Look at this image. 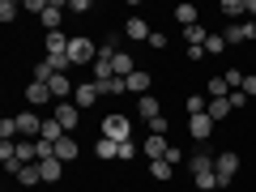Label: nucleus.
Masks as SVG:
<instances>
[{"label":"nucleus","mask_w":256,"mask_h":192,"mask_svg":"<svg viewBox=\"0 0 256 192\" xmlns=\"http://www.w3.org/2000/svg\"><path fill=\"white\" fill-rule=\"evenodd\" d=\"M64 9L68 4H60V0H30V13H38V22H43L47 30H60V18H64Z\"/></svg>","instance_id":"nucleus-1"},{"label":"nucleus","mask_w":256,"mask_h":192,"mask_svg":"<svg viewBox=\"0 0 256 192\" xmlns=\"http://www.w3.org/2000/svg\"><path fill=\"white\" fill-rule=\"evenodd\" d=\"M214 175H218V188H226V184L239 175V154L235 150H222V154L214 158Z\"/></svg>","instance_id":"nucleus-2"},{"label":"nucleus","mask_w":256,"mask_h":192,"mask_svg":"<svg viewBox=\"0 0 256 192\" xmlns=\"http://www.w3.org/2000/svg\"><path fill=\"white\" fill-rule=\"evenodd\" d=\"M102 137L116 141V146L132 141V124H128V116H107V120H102Z\"/></svg>","instance_id":"nucleus-3"},{"label":"nucleus","mask_w":256,"mask_h":192,"mask_svg":"<svg viewBox=\"0 0 256 192\" xmlns=\"http://www.w3.org/2000/svg\"><path fill=\"white\" fill-rule=\"evenodd\" d=\"M68 60H73V64H90V60H98V47H94V38L73 34V38H68Z\"/></svg>","instance_id":"nucleus-4"},{"label":"nucleus","mask_w":256,"mask_h":192,"mask_svg":"<svg viewBox=\"0 0 256 192\" xmlns=\"http://www.w3.org/2000/svg\"><path fill=\"white\" fill-rule=\"evenodd\" d=\"M18 137H43V116H34V111H22L18 116Z\"/></svg>","instance_id":"nucleus-5"},{"label":"nucleus","mask_w":256,"mask_h":192,"mask_svg":"<svg viewBox=\"0 0 256 192\" xmlns=\"http://www.w3.org/2000/svg\"><path fill=\"white\" fill-rule=\"evenodd\" d=\"M52 98H56V94H52V86H47V82H30L26 86V102H30V107H47Z\"/></svg>","instance_id":"nucleus-6"},{"label":"nucleus","mask_w":256,"mask_h":192,"mask_svg":"<svg viewBox=\"0 0 256 192\" xmlns=\"http://www.w3.org/2000/svg\"><path fill=\"white\" fill-rule=\"evenodd\" d=\"M77 111H82L77 102H56V111H52V116L60 120V128H64V132H73V128H77Z\"/></svg>","instance_id":"nucleus-7"},{"label":"nucleus","mask_w":256,"mask_h":192,"mask_svg":"<svg viewBox=\"0 0 256 192\" xmlns=\"http://www.w3.org/2000/svg\"><path fill=\"white\" fill-rule=\"evenodd\" d=\"M102 98V94H98V86H94V82H77V94H73V102H77V107H94V102H98Z\"/></svg>","instance_id":"nucleus-8"},{"label":"nucleus","mask_w":256,"mask_h":192,"mask_svg":"<svg viewBox=\"0 0 256 192\" xmlns=\"http://www.w3.org/2000/svg\"><path fill=\"white\" fill-rule=\"evenodd\" d=\"M256 38V22H235L226 26V43H252Z\"/></svg>","instance_id":"nucleus-9"},{"label":"nucleus","mask_w":256,"mask_h":192,"mask_svg":"<svg viewBox=\"0 0 256 192\" xmlns=\"http://www.w3.org/2000/svg\"><path fill=\"white\" fill-rule=\"evenodd\" d=\"M43 56H68V38H64L60 30H47V38H43Z\"/></svg>","instance_id":"nucleus-10"},{"label":"nucleus","mask_w":256,"mask_h":192,"mask_svg":"<svg viewBox=\"0 0 256 192\" xmlns=\"http://www.w3.org/2000/svg\"><path fill=\"white\" fill-rule=\"evenodd\" d=\"M141 150H146V158H150V162H162V158H166V150H171V146H166V137H154V132H150V137H146V146H141Z\"/></svg>","instance_id":"nucleus-11"},{"label":"nucleus","mask_w":256,"mask_h":192,"mask_svg":"<svg viewBox=\"0 0 256 192\" xmlns=\"http://www.w3.org/2000/svg\"><path fill=\"white\" fill-rule=\"evenodd\" d=\"M111 73H116V77H132V73H137L132 56H128V52H116V56H111Z\"/></svg>","instance_id":"nucleus-12"},{"label":"nucleus","mask_w":256,"mask_h":192,"mask_svg":"<svg viewBox=\"0 0 256 192\" xmlns=\"http://www.w3.org/2000/svg\"><path fill=\"white\" fill-rule=\"evenodd\" d=\"M188 132H192V141H205V137L214 132V120H210V116H192V120H188Z\"/></svg>","instance_id":"nucleus-13"},{"label":"nucleus","mask_w":256,"mask_h":192,"mask_svg":"<svg viewBox=\"0 0 256 192\" xmlns=\"http://www.w3.org/2000/svg\"><path fill=\"white\" fill-rule=\"evenodd\" d=\"M64 137H68V132L60 128V120H56V116H43V137H38V141H52V146H56V141H64Z\"/></svg>","instance_id":"nucleus-14"},{"label":"nucleus","mask_w":256,"mask_h":192,"mask_svg":"<svg viewBox=\"0 0 256 192\" xmlns=\"http://www.w3.org/2000/svg\"><path fill=\"white\" fill-rule=\"evenodd\" d=\"M38 171H43V184H60L64 162H60V158H43V162H38Z\"/></svg>","instance_id":"nucleus-15"},{"label":"nucleus","mask_w":256,"mask_h":192,"mask_svg":"<svg viewBox=\"0 0 256 192\" xmlns=\"http://www.w3.org/2000/svg\"><path fill=\"white\" fill-rule=\"evenodd\" d=\"M124 34L132 38V43H141V38H150V34H154V30L146 26V18H128V26H124Z\"/></svg>","instance_id":"nucleus-16"},{"label":"nucleus","mask_w":256,"mask_h":192,"mask_svg":"<svg viewBox=\"0 0 256 192\" xmlns=\"http://www.w3.org/2000/svg\"><path fill=\"white\" fill-rule=\"evenodd\" d=\"M47 86H52V94H56L60 102H68V94H73V82H68V73H56Z\"/></svg>","instance_id":"nucleus-17"},{"label":"nucleus","mask_w":256,"mask_h":192,"mask_svg":"<svg viewBox=\"0 0 256 192\" xmlns=\"http://www.w3.org/2000/svg\"><path fill=\"white\" fill-rule=\"evenodd\" d=\"M56 158H60V162H73V158H77V137H73V132H68L64 141H56Z\"/></svg>","instance_id":"nucleus-18"},{"label":"nucleus","mask_w":256,"mask_h":192,"mask_svg":"<svg viewBox=\"0 0 256 192\" xmlns=\"http://www.w3.org/2000/svg\"><path fill=\"white\" fill-rule=\"evenodd\" d=\"M124 82H128V90H132V94H141V98L150 94V73H146V68H137V73H132V77H124Z\"/></svg>","instance_id":"nucleus-19"},{"label":"nucleus","mask_w":256,"mask_h":192,"mask_svg":"<svg viewBox=\"0 0 256 192\" xmlns=\"http://www.w3.org/2000/svg\"><path fill=\"white\" fill-rule=\"evenodd\" d=\"M188 171H192V175H205V171H214V158L205 154V150H196V154L188 158Z\"/></svg>","instance_id":"nucleus-20"},{"label":"nucleus","mask_w":256,"mask_h":192,"mask_svg":"<svg viewBox=\"0 0 256 192\" xmlns=\"http://www.w3.org/2000/svg\"><path fill=\"white\" fill-rule=\"evenodd\" d=\"M205 38H210V30H205L201 22H196V26H188V30H184V43H188V47H205Z\"/></svg>","instance_id":"nucleus-21"},{"label":"nucleus","mask_w":256,"mask_h":192,"mask_svg":"<svg viewBox=\"0 0 256 192\" xmlns=\"http://www.w3.org/2000/svg\"><path fill=\"white\" fill-rule=\"evenodd\" d=\"M13 150H18V158H22V162H38V146H34V141H13Z\"/></svg>","instance_id":"nucleus-22"},{"label":"nucleus","mask_w":256,"mask_h":192,"mask_svg":"<svg viewBox=\"0 0 256 192\" xmlns=\"http://www.w3.org/2000/svg\"><path fill=\"white\" fill-rule=\"evenodd\" d=\"M94 86H98V94H111V98L128 90V82H124V77H107V82H94Z\"/></svg>","instance_id":"nucleus-23"},{"label":"nucleus","mask_w":256,"mask_h":192,"mask_svg":"<svg viewBox=\"0 0 256 192\" xmlns=\"http://www.w3.org/2000/svg\"><path fill=\"white\" fill-rule=\"evenodd\" d=\"M230 111H235V107H230V94H226V98H210V111H205V116L222 120V116H230Z\"/></svg>","instance_id":"nucleus-24"},{"label":"nucleus","mask_w":256,"mask_h":192,"mask_svg":"<svg viewBox=\"0 0 256 192\" xmlns=\"http://www.w3.org/2000/svg\"><path fill=\"white\" fill-rule=\"evenodd\" d=\"M205 90H210V98H226L230 86H226V77H210V86H205Z\"/></svg>","instance_id":"nucleus-25"},{"label":"nucleus","mask_w":256,"mask_h":192,"mask_svg":"<svg viewBox=\"0 0 256 192\" xmlns=\"http://www.w3.org/2000/svg\"><path fill=\"white\" fill-rule=\"evenodd\" d=\"M175 22H180L184 30H188V26H196V9H192V4H180V9H175Z\"/></svg>","instance_id":"nucleus-26"},{"label":"nucleus","mask_w":256,"mask_h":192,"mask_svg":"<svg viewBox=\"0 0 256 192\" xmlns=\"http://www.w3.org/2000/svg\"><path fill=\"white\" fill-rule=\"evenodd\" d=\"M192 184H196L201 192H214V188H218V175H214V171H205V175H192Z\"/></svg>","instance_id":"nucleus-27"},{"label":"nucleus","mask_w":256,"mask_h":192,"mask_svg":"<svg viewBox=\"0 0 256 192\" xmlns=\"http://www.w3.org/2000/svg\"><path fill=\"white\" fill-rule=\"evenodd\" d=\"M141 116H146V120H158V116H162V111H158V98H154V94H146V98H141Z\"/></svg>","instance_id":"nucleus-28"},{"label":"nucleus","mask_w":256,"mask_h":192,"mask_svg":"<svg viewBox=\"0 0 256 192\" xmlns=\"http://www.w3.org/2000/svg\"><path fill=\"white\" fill-rule=\"evenodd\" d=\"M150 175H154V180H171V175H175V166L162 158V162H150Z\"/></svg>","instance_id":"nucleus-29"},{"label":"nucleus","mask_w":256,"mask_h":192,"mask_svg":"<svg viewBox=\"0 0 256 192\" xmlns=\"http://www.w3.org/2000/svg\"><path fill=\"white\" fill-rule=\"evenodd\" d=\"M18 180H22V184H38V180H43V171H38V162L22 166V171H18Z\"/></svg>","instance_id":"nucleus-30"},{"label":"nucleus","mask_w":256,"mask_h":192,"mask_svg":"<svg viewBox=\"0 0 256 192\" xmlns=\"http://www.w3.org/2000/svg\"><path fill=\"white\" fill-rule=\"evenodd\" d=\"M0 137H4V141L18 137V116H4V120H0Z\"/></svg>","instance_id":"nucleus-31"},{"label":"nucleus","mask_w":256,"mask_h":192,"mask_svg":"<svg viewBox=\"0 0 256 192\" xmlns=\"http://www.w3.org/2000/svg\"><path fill=\"white\" fill-rule=\"evenodd\" d=\"M94 154H98V158H116V154H120V146H116V141H107V137H102L98 146H94Z\"/></svg>","instance_id":"nucleus-32"},{"label":"nucleus","mask_w":256,"mask_h":192,"mask_svg":"<svg viewBox=\"0 0 256 192\" xmlns=\"http://www.w3.org/2000/svg\"><path fill=\"white\" fill-rule=\"evenodd\" d=\"M222 13H226V18H239V13H248V4L244 0H222Z\"/></svg>","instance_id":"nucleus-33"},{"label":"nucleus","mask_w":256,"mask_h":192,"mask_svg":"<svg viewBox=\"0 0 256 192\" xmlns=\"http://www.w3.org/2000/svg\"><path fill=\"white\" fill-rule=\"evenodd\" d=\"M205 111H210V102H205L201 94H192L188 98V116H205Z\"/></svg>","instance_id":"nucleus-34"},{"label":"nucleus","mask_w":256,"mask_h":192,"mask_svg":"<svg viewBox=\"0 0 256 192\" xmlns=\"http://www.w3.org/2000/svg\"><path fill=\"white\" fill-rule=\"evenodd\" d=\"M205 52H214V56L226 52V34H210V38H205Z\"/></svg>","instance_id":"nucleus-35"},{"label":"nucleus","mask_w":256,"mask_h":192,"mask_svg":"<svg viewBox=\"0 0 256 192\" xmlns=\"http://www.w3.org/2000/svg\"><path fill=\"white\" fill-rule=\"evenodd\" d=\"M107 77H116L111 73V60H94V82H107Z\"/></svg>","instance_id":"nucleus-36"},{"label":"nucleus","mask_w":256,"mask_h":192,"mask_svg":"<svg viewBox=\"0 0 256 192\" xmlns=\"http://www.w3.org/2000/svg\"><path fill=\"white\" fill-rule=\"evenodd\" d=\"M18 18V0H0V22H13Z\"/></svg>","instance_id":"nucleus-37"},{"label":"nucleus","mask_w":256,"mask_h":192,"mask_svg":"<svg viewBox=\"0 0 256 192\" xmlns=\"http://www.w3.org/2000/svg\"><path fill=\"white\" fill-rule=\"evenodd\" d=\"M47 64H52L56 73H68V64H73V60H68V56H47Z\"/></svg>","instance_id":"nucleus-38"},{"label":"nucleus","mask_w":256,"mask_h":192,"mask_svg":"<svg viewBox=\"0 0 256 192\" xmlns=\"http://www.w3.org/2000/svg\"><path fill=\"white\" fill-rule=\"evenodd\" d=\"M150 132H154V137H166V116H158V120H150Z\"/></svg>","instance_id":"nucleus-39"},{"label":"nucleus","mask_w":256,"mask_h":192,"mask_svg":"<svg viewBox=\"0 0 256 192\" xmlns=\"http://www.w3.org/2000/svg\"><path fill=\"white\" fill-rule=\"evenodd\" d=\"M230 107L244 111V107H248V94H244V90H230Z\"/></svg>","instance_id":"nucleus-40"},{"label":"nucleus","mask_w":256,"mask_h":192,"mask_svg":"<svg viewBox=\"0 0 256 192\" xmlns=\"http://www.w3.org/2000/svg\"><path fill=\"white\" fill-rule=\"evenodd\" d=\"M116 158H124V162H128V158H137V146H132V141H124V146H120V154Z\"/></svg>","instance_id":"nucleus-41"},{"label":"nucleus","mask_w":256,"mask_h":192,"mask_svg":"<svg viewBox=\"0 0 256 192\" xmlns=\"http://www.w3.org/2000/svg\"><path fill=\"white\" fill-rule=\"evenodd\" d=\"M244 94H248V98H256V77H248V82H244Z\"/></svg>","instance_id":"nucleus-42"}]
</instances>
